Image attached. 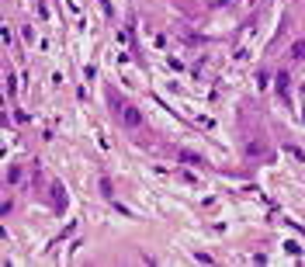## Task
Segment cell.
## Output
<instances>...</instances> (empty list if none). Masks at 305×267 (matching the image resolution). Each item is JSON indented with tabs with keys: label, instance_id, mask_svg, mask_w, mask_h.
Returning a JSON list of instances; mask_svg holds the SVG:
<instances>
[{
	"label": "cell",
	"instance_id": "obj_1",
	"mask_svg": "<svg viewBox=\"0 0 305 267\" xmlns=\"http://www.w3.org/2000/svg\"><path fill=\"white\" fill-rule=\"evenodd\" d=\"M49 195H52V208H56V212H66V205H70V198H66V188H63L59 181H56V184L49 188Z\"/></svg>",
	"mask_w": 305,
	"mask_h": 267
},
{
	"label": "cell",
	"instance_id": "obj_2",
	"mask_svg": "<svg viewBox=\"0 0 305 267\" xmlns=\"http://www.w3.org/2000/svg\"><path fill=\"white\" fill-rule=\"evenodd\" d=\"M122 125H125V129H139V125H143V115H139L132 104H125V108H122Z\"/></svg>",
	"mask_w": 305,
	"mask_h": 267
},
{
	"label": "cell",
	"instance_id": "obj_3",
	"mask_svg": "<svg viewBox=\"0 0 305 267\" xmlns=\"http://www.w3.org/2000/svg\"><path fill=\"white\" fill-rule=\"evenodd\" d=\"M292 59H305V42H295V49H292Z\"/></svg>",
	"mask_w": 305,
	"mask_h": 267
},
{
	"label": "cell",
	"instance_id": "obj_4",
	"mask_svg": "<svg viewBox=\"0 0 305 267\" xmlns=\"http://www.w3.org/2000/svg\"><path fill=\"white\" fill-rule=\"evenodd\" d=\"M285 90H288V73L278 76V94H285Z\"/></svg>",
	"mask_w": 305,
	"mask_h": 267
}]
</instances>
